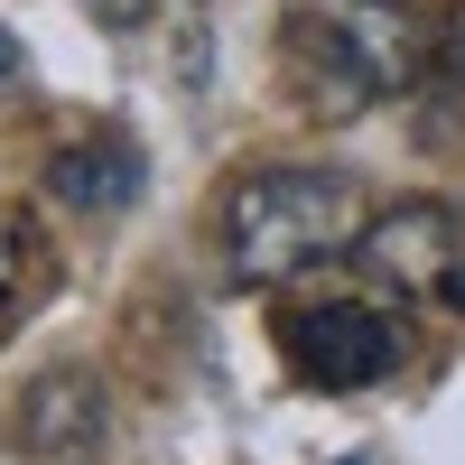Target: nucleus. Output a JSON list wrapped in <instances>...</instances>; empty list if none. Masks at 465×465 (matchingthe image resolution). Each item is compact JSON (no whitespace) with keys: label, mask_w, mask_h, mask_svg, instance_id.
<instances>
[{"label":"nucleus","mask_w":465,"mask_h":465,"mask_svg":"<svg viewBox=\"0 0 465 465\" xmlns=\"http://www.w3.org/2000/svg\"><path fill=\"white\" fill-rule=\"evenodd\" d=\"M354 232H363V186L335 168H252L223 196V252L242 289L298 280L307 261L354 252Z\"/></svg>","instance_id":"nucleus-1"},{"label":"nucleus","mask_w":465,"mask_h":465,"mask_svg":"<svg viewBox=\"0 0 465 465\" xmlns=\"http://www.w3.org/2000/svg\"><path fill=\"white\" fill-rule=\"evenodd\" d=\"M456 232L465 214L456 205H391L354 232V270L372 289H401V298H447V270H456Z\"/></svg>","instance_id":"nucleus-2"},{"label":"nucleus","mask_w":465,"mask_h":465,"mask_svg":"<svg viewBox=\"0 0 465 465\" xmlns=\"http://www.w3.org/2000/svg\"><path fill=\"white\" fill-rule=\"evenodd\" d=\"M289 354H298L307 381H326V391H363V381H381L410 354V326L381 317V307H317V317L289 326Z\"/></svg>","instance_id":"nucleus-3"},{"label":"nucleus","mask_w":465,"mask_h":465,"mask_svg":"<svg viewBox=\"0 0 465 465\" xmlns=\"http://www.w3.org/2000/svg\"><path fill=\"white\" fill-rule=\"evenodd\" d=\"M103 447V381L94 372H47L19 391V456L37 465H84Z\"/></svg>","instance_id":"nucleus-4"},{"label":"nucleus","mask_w":465,"mask_h":465,"mask_svg":"<svg viewBox=\"0 0 465 465\" xmlns=\"http://www.w3.org/2000/svg\"><path fill=\"white\" fill-rule=\"evenodd\" d=\"M56 289V242L28 205H0V326H19L28 307H47Z\"/></svg>","instance_id":"nucleus-5"},{"label":"nucleus","mask_w":465,"mask_h":465,"mask_svg":"<svg viewBox=\"0 0 465 465\" xmlns=\"http://www.w3.org/2000/svg\"><path fill=\"white\" fill-rule=\"evenodd\" d=\"M131 159H94V149H65V159H56V196L65 205H122L131 196Z\"/></svg>","instance_id":"nucleus-6"},{"label":"nucleus","mask_w":465,"mask_h":465,"mask_svg":"<svg viewBox=\"0 0 465 465\" xmlns=\"http://www.w3.org/2000/svg\"><path fill=\"white\" fill-rule=\"evenodd\" d=\"M438 74H447V84L465 94V0L447 10V28H438Z\"/></svg>","instance_id":"nucleus-7"},{"label":"nucleus","mask_w":465,"mask_h":465,"mask_svg":"<svg viewBox=\"0 0 465 465\" xmlns=\"http://www.w3.org/2000/svg\"><path fill=\"white\" fill-rule=\"evenodd\" d=\"M447 307H465V232H456V270H447Z\"/></svg>","instance_id":"nucleus-8"},{"label":"nucleus","mask_w":465,"mask_h":465,"mask_svg":"<svg viewBox=\"0 0 465 465\" xmlns=\"http://www.w3.org/2000/svg\"><path fill=\"white\" fill-rule=\"evenodd\" d=\"M10 65H19V56H10V37H0V84H10Z\"/></svg>","instance_id":"nucleus-9"}]
</instances>
